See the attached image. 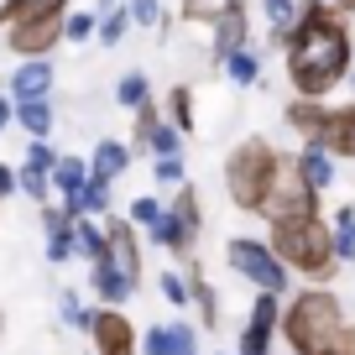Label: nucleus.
Here are the masks:
<instances>
[{"instance_id": "5701e85b", "label": "nucleus", "mask_w": 355, "mask_h": 355, "mask_svg": "<svg viewBox=\"0 0 355 355\" xmlns=\"http://www.w3.org/2000/svg\"><path fill=\"white\" fill-rule=\"evenodd\" d=\"M11 125H21L26 136H53L58 115H53V105H47V100H21V105H16V121H11Z\"/></svg>"}, {"instance_id": "c85d7f7f", "label": "nucleus", "mask_w": 355, "mask_h": 355, "mask_svg": "<svg viewBox=\"0 0 355 355\" xmlns=\"http://www.w3.org/2000/svg\"><path fill=\"white\" fill-rule=\"evenodd\" d=\"M100 21H94V42H105V47H115L125 32H131V11L125 6H110V11H94Z\"/></svg>"}, {"instance_id": "39448f33", "label": "nucleus", "mask_w": 355, "mask_h": 355, "mask_svg": "<svg viewBox=\"0 0 355 355\" xmlns=\"http://www.w3.org/2000/svg\"><path fill=\"white\" fill-rule=\"evenodd\" d=\"M225 261H230V272L235 277H245V282H256V293H288V266H282V256L272 251L266 241H256V235H235L230 245H225Z\"/></svg>"}, {"instance_id": "9b49d317", "label": "nucleus", "mask_w": 355, "mask_h": 355, "mask_svg": "<svg viewBox=\"0 0 355 355\" xmlns=\"http://www.w3.org/2000/svg\"><path fill=\"white\" fill-rule=\"evenodd\" d=\"M89 334H94V355H136V329L121 309H100L89 319Z\"/></svg>"}, {"instance_id": "c9c22d12", "label": "nucleus", "mask_w": 355, "mask_h": 355, "mask_svg": "<svg viewBox=\"0 0 355 355\" xmlns=\"http://www.w3.org/2000/svg\"><path fill=\"white\" fill-rule=\"evenodd\" d=\"M94 21H100L94 11H73V16H63V42H89V37H94Z\"/></svg>"}, {"instance_id": "412c9836", "label": "nucleus", "mask_w": 355, "mask_h": 355, "mask_svg": "<svg viewBox=\"0 0 355 355\" xmlns=\"http://www.w3.org/2000/svg\"><path fill=\"white\" fill-rule=\"evenodd\" d=\"M84 183H89V162L84 157H58L53 162V193H63V199H73V193H84Z\"/></svg>"}, {"instance_id": "1a4fd4ad", "label": "nucleus", "mask_w": 355, "mask_h": 355, "mask_svg": "<svg viewBox=\"0 0 355 355\" xmlns=\"http://www.w3.org/2000/svg\"><path fill=\"white\" fill-rule=\"evenodd\" d=\"M277 324H282V298L277 293H256L251 319H245V329H241V350L235 355H266L272 340H277Z\"/></svg>"}, {"instance_id": "2eb2a0df", "label": "nucleus", "mask_w": 355, "mask_h": 355, "mask_svg": "<svg viewBox=\"0 0 355 355\" xmlns=\"http://www.w3.org/2000/svg\"><path fill=\"white\" fill-rule=\"evenodd\" d=\"M293 167H298V178L309 183L313 193H329V183H334V157L324 152V146L303 141V152H293Z\"/></svg>"}, {"instance_id": "79ce46f5", "label": "nucleus", "mask_w": 355, "mask_h": 355, "mask_svg": "<svg viewBox=\"0 0 355 355\" xmlns=\"http://www.w3.org/2000/svg\"><path fill=\"white\" fill-rule=\"evenodd\" d=\"M220 0H183V21H214Z\"/></svg>"}, {"instance_id": "09e8293b", "label": "nucleus", "mask_w": 355, "mask_h": 355, "mask_svg": "<svg viewBox=\"0 0 355 355\" xmlns=\"http://www.w3.org/2000/svg\"><path fill=\"white\" fill-rule=\"evenodd\" d=\"M334 11H340L345 21H350V16H355V0H334Z\"/></svg>"}, {"instance_id": "bb28decb", "label": "nucleus", "mask_w": 355, "mask_h": 355, "mask_svg": "<svg viewBox=\"0 0 355 355\" xmlns=\"http://www.w3.org/2000/svg\"><path fill=\"white\" fill-rule=\"evenodd\" d=\"M261 16H266V26H272V42H288V32H293V21H298V0H261Z\"/></svg>"}, {"instance_id": "423d86ee", "label": "nucleus", "mask_w": 355, "mask_h": 355, "mask_svg": "<svg viewBox=\"0 0 355 355\" xmlns=\"http://www.w3.org/2000/svg\"><path fill=\"white\" fill-rule=\"evenodd\" d=\"M309 214H319V193L298 178V167H293V157H288L277 183H272V193H266V204H261V220L282 225V220H309Z\"/></svg>"}, {"instance_id": "603ef678", "label": "nucleus", "mask_w": 355, "mask_h": 355, "mask_svg": "<svg viewBox=\"0 0 355 355\" xmlns=\"http://www.w3.org/2000/svg\"><path fill=\"white\" fill-rule=\"evenodd\" d=\"M319 6H334V0H319Z\"/></svg>"}, {"instance_id": "a878e982", "label": "nucleus", "mask_w": 355, "mask_h": 355, "mask_svg": "<svg viewBox=\"0 0 355 355\" xmlns=\"http://www.w3.org/2000/svg\"><path fill=\"white\" fill-rule=\"evenodd\" d=\"M189 303H199V324H204V329H214V324H220V298H214V288L204 282L199 266L189 272Z\"/></svg>"}, {"instance_id": "58836bf2", "label": "nucleus", "mask_w": 355, "mask_h": 355, "mask_svg": "<svg viewBox=\"0 0 355 355\" xmlns=\"http://www.w3.org/2000/svg\"><path fill=\"white\" fill-rule=\"evenodd\" d=\"M58 313H63L68 329H89V319H94V313H84V303H78L73 293H63V298H58Z\"/></svg>"}, {"instance_id": "a18cd8bd", "label": "nucleus", "mask_w": 355, "mask_h": 355, "mask_svg": "<svg viewBox=\"0 0 355 355\" xmlns=\"http://www.w3.org/2000/svg\"><path fill=\"white\" fill-rule=\"evenodd\" d=\"M6 193H16V167L0 162V204H6Z\"/></svg>"}, {"instance_id": "2f4dec72", "label": "nucleus", "mask_w": 355, "mask_h": 355, "mask_svg": "<svg viewBox=\"0 0 355 355\" xmlns=\"http://www.w3.org/2000/svg\"><path fill=\"white\" fill-rule=\"evenodd\" d=\"M136 136H131V152H146V141H152V131H157V121H162V105L157 100H146V105H136Z\"/></svg>"}, {"instance_id": "6ab92c4d", "label": "nucleus", "mask_w": 355, "mask_h": 355, "mask_svg": "<svg viewBox=\"0 0 355 355\" xmlns=\"http://www.w3.org/2000/svg\"><path fill=\"white\" fill-rule=\"evenodd\" d=\"M89 266H94V277H89V282H94V293L105 298V309H121V303H125V298L136 293L131 282H125L121 272L110 266V256H100V261H89Z\"/></svg>"}, {"instance_id": "e433bc0d", "label": "nucleus", "mask_w": 355, "mask_h": 355, "mask_svg": "<svg viewBox=\"0 0 355 355\" xmlns=\"http://www.w3.org/2000/svg\"><path fill=\"white\" fill-rule=\"evenodd\" d=\"M152 178H157V183H167V189L189 183V178H183V157H152Z\"/></svg>"}, {"instance_id": "a19ab883", "label": "nucleus", "mask_w": 355, "mask_h": 355, "mask_svg": "<svg viewBox=\"0 0 355 355\" xmlns=\"http://www.w3.org/2000/svg\"><path fill=\"white\" fill-rule=\"evenodd\" d=\"M16 16H68V0H21Z\"/></svg>"}, {"instance_id": "9d476101", "label": "nucleus", "mask_w": 355, "mask_h": 355, "mask_svg": "<svg viewBox=\"0 0 355 355\" xmlns=\"http://www.w3.org/2000/svg\"><path fill=\"white\" fill-rule=\"evenodd\" d=\"M105 256L125 282H141V245H136V225L131 220H105Z\"/></svg>"}, {"instance_id": "7c9ffc66", "label": "nucleus", "mask_w": 355, "mask_h": 355, "mask_svg": "<svg viewBox=\"0 0 355 355\" xmlns=\"http://www.w3.org/2000/svg\"><path fill=\"white\" fill-rule=\"evenodd\" d=\"M329 230H334V256H340V261H355V209L350 204L329 220Z\"/></svg>"}, {"instance_id": "f3484780", "label": "nucleus", "mask_w": 355, "mask_h": 355, "mask_svg": "<svg viewBox=\"0 0 355 355\" xmlns=\"http://www.w3.org/2000/svg\"><path fill=\"white\" fill-rule=\"evenodd\" d=\"M42 230H47V261L63 266L68 256H73V220H68V209H53V204H47L42 209Z\"/></svg>"}, {"instance_id": "c03bdc74", "label": "nucleus", "mask_w": 355, "mask_h": 355, "mask_svg": "<svg viewBox=\"0 0 355 355\" xmlns=\"http://www.w3.org/2000/svg\"><path fill=\"white\" fill-rule=\"evenodd\" d=\"M141 350H146V355H167V329H152V334L141 340Z\"/></svg>"}, {"instance_id": "4be33fe9", "label": "nucleus", "mask_w": 355, "mask_h": 355, "mask_svg": "<svg viewBox=\"0 0 355 355\" xmlns=\"http://www.w3.org/2000/svg\"><path fill=\"white\" fill-rule=\"evenodd\" d=\"M73 256H84V261L105 256V225L94 214H73Z\"/></svg>"}, {"instance_id": "de8ad7c7", "label": "nucleus", "mask_w": 355, "mask_h": 355, "mask_svg": "<svg viewBox=\"0 0 355 355\" xmlns=\"http://www.w3.org/2000/svg\"><path fill=\"white\" fill-rule=\"evenodd\" d=\"M11 121H16V100H6V94H0V131H6Z\"/></svg>"}, {"instance_id": "aec40b11", "label": "nucleus", "mask_w": 355, "mask_h": 355, "mask_svg": "<svg viewBox=\"0 0 355 355\" xmlns=\"http://www.w3.org/2000/svg\"><path fill=\"white\" fill-rule=\"evenodd\" d=\"M178 220V230L189 235H199V225H204V209H199V189H193V183H178V193H173V209H167Z\"/></svg>"}, {"instance_id": "393cba45", "label": "nucleus", "mask_w": 355, "mask_h": 355, "mask_svg": "<svg viewBox=\"0 0 355 355\" xmlns=\"http://www.w3.org/2000/svg\"><path fill=\"white\" fill-rule=\"evenodd\" d=\"M63 209H68V220H73V214H94V220H100V214L110 209V183H94V178H89L84 193L63 199Z\"/></svg>"}, {"instance_id": "4468645a", "label": "nucleus", "mask_w": 355, "mask_h": 355, "mask_svg": "<svg viewBox=\"0 0 355 355\" xmlns=\"http://www.w3.org/2000/svg\"><path fill=\"white\" fill-rule=\"evenodd\" d=\"M47 89H53V63L47 58H21V68L11 73V100H47Z\"/></svg>"}, {"instance_id": "49530a36", "label": "nucleus", "mask_w": 355, "mask_h": 355, "mask_svg": "<svg viewBox=\"0 0 355 355\" xmlns=\"http://www.w3.org/2000/svg\"><path fill=\"white\" fill-rule=\"evenodd\" d=\"M16 11H21V0H0V26H11Z\"/></svg>"}, {"instance_id": "72a5a7b5", "label": "nucleus", "mask_w": 355, "mask_h": 355, "mask_svg": "<svg viewBox=\"0 0 355 355\" xmlns=\"http://www.w3.org/2000/svg\"><path fill=\"white\" fill-rule=\"evenodd\" d=\"M125 11H131V21H136V26H152V32H162V26H167L162 0H125Z\"/></svg>"}, {"instance_id": "c756f323", "label": "nucleus", "mask_w": 355, "mask_h": 355, "mask_svg": "<svg viewBox=\"0 0 355 355\" xmlns=\"http://www.w3.org/2000/svg\"><path fill=\"white\" fill-rule=\"evenodd\" d=\"M220 68H225V78H230V84H241V89H251L256 78H261V63H256V53H251V47L230 53V58H225Z\"/></svg>"}, {"instance_id": "864d4df0", "label": "nucleus", "mask_w": 355, "mask_h": 355, "mask_svg": "<svg viewBox=\"0 0 355 355\" xmlns=\"http://www.w3.org/2000/svg\"><path fill=\"white\" fill-rule=\"evenodd\" d=\"M350 73H355V68H350Z\"/></svg>"}, {"instance_id": "20e7f679", "label": "nucleus", "mask_w": 355, "mask_h": 355, "mask_svg": "<svg viewBox=\"0 0 355 355\" xmlns=\"http://www.w3.org/2000/svg\"><path fill=\"white\" fill-rule=\"evenodd\" d=\"M266 245L282 256V266H288V272H298V277H309V282H329L334 272H340V256H334V230L319 220V214L272 225V241H266Z\"/></svg>"}, {"instance_id": "3c124183", "label": "nucleus", "mask_w": 355, "mask_h": 355, "mask_svg": "<svg viewBox=\"0 0 355 355\" xmlns=\"http://www.w3.org/2000/svg\"><path fill=\"white\" fill-rule=\"evenodd\" d=\"M0 334H6V313H0Z\"/></svg>"}, {"instance_id": "a211bd4d", "label": "nucleus", "mask_w": 355, "mask_h": 355, "mask_svg": "<svg viewBox=\"0 0 355 355\" xmlns=\"http://www.w3.org/2000/svg\"><path fill=\"white\" fill-rule=\"evenodd\" d=\"M324 115H329V105H324V100H303V94H293V105H288V125L303 136V141H319Z\"/></svg>"}, {"instance_id": "7ed1b4c3", "label": "nucleus", "mask_w": 355, "mask_h": 355, "mask_svg": "<svg viewBox=\"0 0 355 355\" xmlns=\"http://www.w3.org/2000/svg\"><path fill=\"white\" fill-rule=\"evenodd\" d=\"M282 162H288V157L266 141V136L235 141L230 157H225V193H230L235 209L241 214H261V204H266V193H272V183H277Z\"/></svg>"}, {"instance_id": "f03ea898", "label": "nucleus", "mask_w": 355, "mask_h": 355, "mask_svg": "<svg viewBox=\"0 0 355 355\" xmlns=\"http://www.w3.org/2000/svg\"><path fill=\"white\" fill-rule=\"evenodd\" d=\"M277 329H282V340H288L293 355H324L334 340H340V329H345V309H340V298L319 282V288L293 293V303L282 309Z\"/></svg>"}, {"instance_id": "ddd939ff", "label": "nucleus", "mask_w": 355, "mask_h": 355, "mask_svg": "<svg viewBox=\"0 0 355 355\" xmlns=\"http://www.w3.org/2000/svg\"><path fill=\"white\" fill-rule=\"evenodd\" d=\"M313 146H324L329 157L355 162V100L350 105H334V110L324 115V131H319V141H313Z\"/></svg>"}, {"instance_id": "4c0bfd02", "label": "nucleus", "mask_w": 355, "mask_h": 355, "mask_svg": "<svg viewBox=\"0 0 355 355\" xmlns=\"http://www.w3.org/2000/svg\"><path fill=\"white\" fill-rule=\"evenodd\" d=\"M157 214H162V204H157L152 193H141V199H136L131 209H125V220H131L136 230H152V220H157Z\"/></svg>"}, {"instance_id": "6e6552de", "label": "nucleus", "mask_w": 355, "mask_h": 355, "mask_svg": "<svg viewBox=\"0 0 355 355\" xmlns=\"http://www.w3.org/2000/svg\"><path fill=\"white\" fill-rule=\"evenodd\" d=\"M53 162H58L53 141L47 136H26V162L16 167V189L32 204H47V193H53Z\"/></svg>"}, {"instance_id": "dca6fc26", "label": "nucleus", "mask_w": 355, "mask_h": 355, "mask_svg": "<svg viewBox=\"0 0 355 355\" xmlns=\"http://www.w3.org/2000/svg\"><path fill=\"white\" fill-rule=\"evenodd\" d=\"M125 167H131V146L115 141V136H105V141L94 146V157H89V178H94V183H115Z\"/></svg>"}, {"instance_id": "8fccbe9b", "label": "nucleus", "mask_w": 355, "mask_h": 355, "mask_svg": "<svg viewBox=\"0 0 355 355\" xmlns=\"http://www.w3.org/2000/svg\"><path fill=\"white\" fill-rule=\"evenodd\" d=\"M110 6H121V0H100V11H110Z\"/></svg>"}, {"instance_id": "f257e3e1", "label": "nucleus", "mask_w": 355, "mask_h": 355, "mask_svg": "<svg viewBox=\"0 0 355 355\" xmlns=\"http://www.w3.org/2000/svg\"><path fill=\"white\" fill-rule=\"evenodd\" d=\"M282 53H288V84L303 100H329L355 68L350 26L334 6H319V0L298 6V21H293Z\"/></svg>"}, {"instance_id": "f8f14e48", "label": "nucleus", "mask_w": 355, "mask_h": 355, "mask_svg": "<svg viewBox=\"0 0 355 355\" xmlns=\"http://www.w3.org/2000/svg\"><path fill=\"white\" fill-rule=\"evenodd\" d=\"M214 63H225L230 53H241L251 26H245V0H220V11H214Z\"/></svg>"}, {"instance_id": "0eeeda50", "label": "nucleus", "mask_w": 355, "mask_h": 355, "mask_svg": "<svg viewBox=\"0 0 355 355\" xmlns=\"http://www.w3.org/2000/svg\"><path fill=\"white\" fill-rule=\"evenodd\" d=\"M58 42H63V16H16L6 32V47L16 58H47Z\"/></svg>"}, {"instance_id": "ea45409f", "label": "nucleus", "mask_w": 355, "mask_h": 355, "mask_svg": "<svg viewBox=\"0 0 355 355\" xmlns=\"http://www.w3.org/2000/svg\"><path fill=\"white\" fill-rule=\"evenodd\" d=\"M157 282H162V298H167V303H178V309L189 303V282L178 277V272H162V277H157Z\"/></svg>"}, {"instance_id": "f704fd0d", "label": "nucleus", "mask_w": 355, "mask_h": 355, "mask_svg": "<svg viewBox=\"0 0 355 355\" xmlns=\"http://www.w3.org/2000/svg\"><path fill=\"white\" fill-rule=\"evenodd\" d=\"M167 355H199V334H193L183 319L167 324Z\"/></svg>"}, {"instance_id": "473e14b6", "label": "nucleus", "mask_w": 355, "mask_h": 355, "mask_svg": "<svg viewBox=\"0 0 355 355\" xmlns=\"http://www.w3.org/2000/svg\"><path fill=\"white\" fill-rule=\"evenodd\" d=\"M146 152L152 157H183V131H178L173 121H157L152 141H146Z\"/></svg>"}, {"instance_id": "37998d69", "label": "nucleus", "mask_w": 355, "mask_h": 355, "mask_svg": "<svg viewBox=\"0 0 355 355\" xmlns=\"http://www.w3.org/2000/svg\"><path fill=\"white\" fill-rule=\"evenodd\" d=\"M324 355H355V329H350V324L340 329V340H334V345H329Z\"/></svg>"}, {"instance_id": "b1692460", "label": "nucleus", "mask_w": 355, "mask_h": 355, "mask_svg": "<svg viewBox=\"0 0 355 355\" xmlns=\"http://www.w3.org/2000/svg\"><path fill=\"white\" fill-rule=\"evenodd\" d=\"M162 110H167V121H173L183 136H189L193 125H199V115H193V89H189V84H173V89H167Z\"/></svg>"}, {"instance_id": "cd10ccee", "label": "nucleus", "mask_w": 355, "mask_h": 355, "mask_svg": "<svg viewBox=\"0 0 355 355\" xmlns=\"http://www.w3.org/2000/svg\"><path fill=\"white\" fill-rule=\"evenodd\" d=\"M146 100H152V84H146L141 68H131V73L115 78V105H121V110H136V105H146Z\"/></svg>"}]
</instances>
